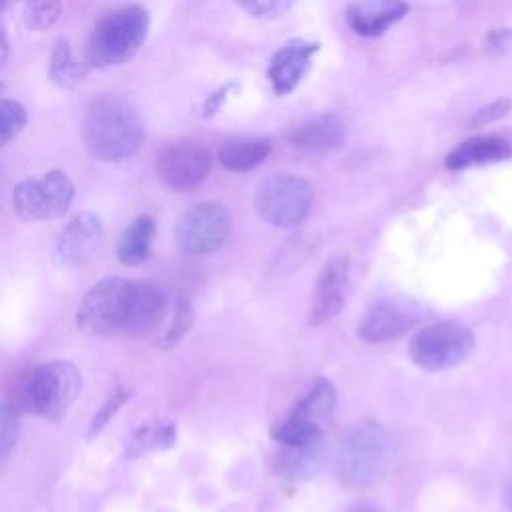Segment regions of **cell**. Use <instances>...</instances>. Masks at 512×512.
Returning <instances> with one entry per match:
<instances>
[{"instance_id": "1", "label": "cell", "mask_w": 512, "mask_h": 512, "mask_svg": "<svg viewBox=\"0 0 512 512\" xmlns=\"http://www.w3.org/2000/svg\"><path fill=\"white\" fill-rule=\"evenodd\" d=\"M164 318L162 290L150 280L102 278L80 300L76 324L84 332L142 336Z\"/></svg>"}, {"instance_id": "2", "label": "cell", "mask_w": 512, "mask_h": 512, "mask_svg": "<svg viewBox=\"0 0 512 512\" xmlns=\"http://www.w3.org/2000/svg\"><path fill=\"white\" fill-rule=\"evenodd\" d=\"M144 140V124L136 110L120 98L96 100L84 122V142L90 154L104 162L130 158Z\"/></svg>"}, {"instance_id": "3", "label": "cell", "mask_w": 512, "mask_h": 512, "mask_svg": "<svg viewBox=\"0 0 512 512\" xmlns=\"http://www.w3.org/2000/svg\"><path fill=\"white\" fill-rule=\"evenodd\" d=\"M82 388L80 370L68 360H54L32 370L22 382L18 402L24 410L60 420L74 404Z\"/></svg>"}, {"instance_id": "4", "label": "cell", "mask_w": 512, "mask_h": 512, "mask_svg": "<svg viewBox=\"0 0 512 512\" xmlns=\"http://www.w3.org/2000/svg\"><path fill=\"white\" fill-rule=\"evenodd\" d=\"M390 460V436L378 422L358 426L342 444L336 458V474L350 488L376 482Z\"/></svg>"}, {"instance_id": "5", "label": "cell", "mask_w": 512, "mask_h": 512, "mask_svg": "<svg viewBox=\"0 0 512 512\" xmlns=\"http://www.w3.org/2000/svg\"><path fill=\"white\" fill-rule=\"evenodd\" d=\"M146 32L148 12L140 6H126L108 14L90 36L88 62L100 68L126 62L142 46Z\"/></svg>"}, {"instance_id": "6", "label": "cell", "mask_w": 512, "mask_h": 512, "mask_svg": "<svg viewBox=\"0 0 512 512\" xmlns=\"http://www.w3.org/2000/svg\"><path fill=\"white\" fill-rule=\"evenodd\" d=\"M474 350L472 332L456 322H436L418 330L408 344L412 362L428 372L458 366Z\"/></svg>"}, {"instance_id": "7", "label": "cell", "mask_w": 512, "mask_h": 512, "mask_svg": "<svg viewBox=\"0 0 512 512\" xmlns=\"http://www.w3.org/2000/svg\"><path fill=\"white\" fill-rule=\"evenodd\" d=\"M72 198L74 184L60 170L26 178L16 184L12 192L14 212L26 222H44L64 216Z\"/></svg>"}, {"instance_id": "8", "label": "cell", "mask_w": 512, "mask_h": 512, "mask_svg": "<svg viewBox=\"0 0 512 512\" xmlns=\"http://www.w3.org/2000/svg\"><path fill=\"white\" fill-rule=\"evenodd\" d=\"M310 184L294 174H276L266 178L256 190L258 214L278 228L300 224L312 206Z\"/></svg>"}, {"instance_id": "9", "label": "cell", "mask_w": 512, "mask_h": 512, "mask_svg": "<svg viewBox=\"0 0 512 512\" xmlns=\"http://www.w3.org/2000/svg\"><path fill=\"white\" fill-rule=\"evenodd\" d=\"M230 234V214L222 204L202 202L188 208L176 222L178 246L194 256L216 252Z\"/></svg>"}, {"instance_id": "10", "label": "cell", "mask_w": 512, "mask_h": 512, "mask_svg": "<svg viewBox=\"0 0 512 512\" xmlns=\"http://www.w3.org/2000/svg\"><path fill=\"white\" fill-rule=\"evenodd\" d=\"M212 166L210 152L196 142H178L164 148L156 160V174L170 190H190L200 184Z\"/></svg>"}, {"instance_id": "11", "label": "cell", "mask_w": 512, "mask_h": 512, "mask_svg": "<svg viewBox=\"0 0 512 512\" xmlns=\"http://www.w3.org/2000/svg\"><path fill=\"white\" fill-rule=\"evenodd\" d=\"M102 238L104 228L100 218L92 212H80L66 224L56 246V256L64 266H82L98 252Z\"/></svg>"}, {"instance_id": "12", "label": "cell", "mask_w": 512, "mask_h": 512, "mask_svg": "<svg viewBox=\"0 0 512 512\" xmlns=\"http://www.w3.org/2000/svg\"><path fill=\"white\" fill-rule=\"evenodd\" d=\"M348 280V258L346 256H334L330 258L314 286V300L310 310V324L318 326L326 320L334 318L342 304H344V290Z\"/></svg>"}, {"instance_id": "13", "label": "cell", "mask_w": 512, "mask_h": 512, "mask_svg": "<svg viewBox=\"0 0 512 512\" xmlns=\"http://www.w3.org/2000/svg\"><path fill=\"white\" fill-rule=\"evenodd\" d=\"M416 322V316L396 302L380 300L370 306L358 322V336L364 342L380 344L404 336Z\"/></svg>"}, {"instance_id": "14", "label": "cell", "mask_w": 512, "mask_h": 512, "mask_svg": "<svg viewBox=\"0 0 512 512\" xmlns=\"http://www.w3.org/2000/svg\"><path fill=\"white\" fill-rule=\"evenodd\" d=\"M408 12L404 0H354L346 18L354 32L362 36H378L396 24Z\"/></svg>"}, {"instance_id": "15", "label": "cell", "mask_w": 512, "mask_h": 512, "mask_svg": "<svg viewBox=\"0 0 512 512\" xmlns=\"http://www.w3.org/2000/svg\"><path fill=\"white\" fill-rule=\"evenodd\" d=\"M316 44L290 42L282 46L270 62L268 76L276 94H288L304 76L310 64V56L316 52Z\"/></svg>"}, {"instance_id": "16", "label": "cell", "mask_w": 512, "mask_h": 512, "mask_svg": "<svg viewBox=\"0 0 512 512\" xmlns=\"http://www.w3.org/2000/svg\"><path fill=\"white\" fill-rule=\"evenodd\" d=\"M510 144L498 136H476L458 144L448 156L446 166L450 170H460L466 166L498 162L510 156Z\"/></svg>"}, {"instance_id": "17", "label": "cell", "mask_w": 512, "mask_h": 512, "mask_svg": "<svg viewBox=\"0 0 512 512\" xmlns=\"http://www.w3.org/2000/svg\"><path fill=\"white\" fill-rule=\"evenodd\" d=\"M324 460V436L308 444L284 446L276 456V470L290 480H306L318 472Z\"/></svg>"}, {"instance_id": "18", "label": "cell", "mask_w": 512, "mask_h": 512, "mask_svg": "<svg viewBox=\"0 0 512 512\" xmlns=\"http://www.w3.org/2000/svg\"><path fill=\"white\" fill-rule=\"evenodd\" d=\"M344 138V126L334 116H318L300 124L290 140L296 148L308 152H328L336 148Z\"/></svg>"}, {"instance_id": "19", "label": "cell", "mask_w": 512, "mask_h": 512, "mask_svg": "<svg viewBox=\"0 0 512 512\" xmlns=\"http://www.w3.org/2000/svg\"><path fill=\"white\" fill-rule=\"evenodd\" d=\"M156 232V224L150 216H140L136 218L120 236L118 246H116V254L118 260L126 266H138L142 264L148 254H150V246H152V238Z\"/></svg>"}, {"instance_id": "20", "label": "cell", "mask_w": 512, "mask_h": 512, "mask_svg": "<svg viewBox=\"0 0 512 512\" xmlns=\"http://www.w3.org/2000/svg\"><path fill=\"white\" fill-rule=\"evenodd\" d=\"M268 154H270L268 140H234V142H226L220 148L218 160L224 168L232 172H246L256 168Z\"/></svg>"}, {"instance_id": "21", "label": "cell", "mask_w": 512, "mask_h": 512, "mask_svg": "<svg viewBox=\"0 0 512 512\" xmlns=\"http://www.w3.org/2000/svg\"><path fill=\"white\" fill-rule=\"evenodd\" d=\"M270 436L280 442L282 446H298V444H308L312 440L322 438V430L316 424V420L304 418L296 412H290V416H286L284 420L276 422L270 428Z\"/></svg>"}, {"instance_id": "22", "label": "cell", "mask_w": 512, "mask_h": 512, "mask_svg": "<svg viewBox=\"0 0 512 512\" xmlns=\"http://www.w3.org/2000/svg\"><path fill=\"white\" fill-rule=\"evenodd\" d=\"M336 404V392H334V386L324 380V378H318L308 390L306 394L296 402L294 410L296 414L304 416V418H310V420H318L322 416H326Z\"/></svg>"}, {"instance_id": "23", "label": "cell", "mask_w": 512, "mask_h": 512, "mask_svg": "<svg viewBox=\"0 0 512 512\" xmlns=\"http://www.w3.org/2000/svg\"><path fill=\"white\" fill-rule=\"evenodd\" d=\"M84 74H86V66L76 62L72 58V50H70L68 42L60 40L54 46L52 62H50V78H52V82H56L62 88H72L78 82H82Z\"/></svg>"}, {"instance_id": "24", "label": "cell", "mask_w": 512, "mask_h": 512, "mask_svg": "<svg viewBox=\"0 0 512 512\" xmlns=\"http://www.w3.org/2000/svg\"><path fill=\"white\" fill-rule=\"evenodd\" d=\"M174 442V428L172 424H144L132 438L130 446L126 448V456L130 458L142 456L148 450L166 448Z\"/></svg>"}, {"instance_id": "25", "label": "cell", "mask_w": 512, "mask_h": 512, "mask_svg": "<svg viewBox=\"0 0 512 512\" xmlns=\"http://www.w3.org/2000/svg\"><path fill=\"white\" fill-rule=\"evenodd\" d=\"M22 16L28 28L48 30L60 16V0H22Z\"/></svg>"}, {"instance_id": "26", "label": "cell", "mask_w": 512, "mask_h": 512, "mask_svg": "<svg viewBox=\"0 0 512 512\" xmlns=\"http://www.w3.org/2000/svg\"><path fill=\"white\" fill-rule=\"evenodd\" d=\"M26 110L16 100H0V148L14 140L26 126Z\"/></svg>"}, {"instance_id": "27", "label": "cell", "mask_w": 512, "mask_h": 512, "mask_svg": "<svg viewBox=\"0 0 512 512\" xmlns=\"http://www.w3.org/2000/svg\"><path fill=\"white\" fill-rule=\"evenodd\" d=\"M18 422L12 408L0 404V458H4L16 444Z\"/></svg>"}, {"instance_id": "28", "label": "cell", "mask_w": 512, "mask_h": 512, "mask_svg": "<svg viewBox=\"0 0 512 512\" xmlns=\"http://www.w3.org/2000/svg\"><path fill=\"white\" fill-rule=\"evenodd\" d=\"M246 12L262 18H276L284 14L294 0H236Z\"/></svg>"}, {"instance_id": "29", "label": "cell", "mask_w": 512, "mask_h": 512, "mask_svg": "<svg viewBox=\"0 0 512 512\" xmlns=\"http://www.w3.org/2000/svg\"><path fill=\"white\" fill-rule=\"evenodd\" d=\"M128 396H130V392H126V390H114L108 396V400L102 404V408L96 412V416L90 422V436L96 434L102 426H106V422L118 412V408L128 400Z\"/></svg>"}, {"instance_id": "30", "label": "cell", "mask_w": 512, "mask_h": 512, "mask_svg": "<svg viewBox=\"0 0 512 512\" xmlns=\"http://www.w3.org/2000/svg\"><path fill=\"white\" fill-rule=\"evenodd\" d=\"M510 106H512L510 100H496V102H492V104L480 108V110L474 114L472 124H474V126H486V124H490V122L502 118V116L510 110Z\"/></svg>"}, {"instance_id": "31", "label": "cell", "mask_w": 512, "mask_h": 512, "mask_svg": "<svg viewBox=\"0 0 512 512\" xmlns=\"http://www.w3.org/2000/svg\"><path fill=\"white\" fill-rule=\"evenodd\" d=\"M188 324H190V308H188V306H180V310H178V320L174 322V330L170 332L168 340H176V338L188 328Z\"/></svg>"}, {"instance_id": "32", "label": "cell", "mask_w": 512, "mask_h": 512, "mask_svg": "<svg viewBox=\"0 0 512 512\" xmlns=\"http://www.w3.org/2000/svg\"><path fill=\"white\" fill-rule=\"evenodd\" d=\"M6 60H8V40H6V34L2 30V26H0V68L6 64Z\"/></svg>"}, {"instance_id": "33", "label": "cell", "mask_w": 512, "mask_h": 512, "mask_svg": "<svg viewBox=\"0 0 512 512\" xmlns=\"http://www.w3.org/2000/svg\"><path fill=\"white\" fill-rule=\"evenodd\" d=\"M346 512H380V510H376L374 506H368V504H356V506L348 508Z\"/></svg>"}, {"instance_id": "34", "label": "cell", "mask_w": 512, "mask_h": 512, "mask_svg": "<svg viewBox=\"0 0 512 512\" xmlns=\"http://www.w3.org/2000/svg\"><path fill=\"white\" fill-rule=\"evenodd\" d=\"M506 500H508V504H510V508H512V480H510V484H508V492H506Z\"/></svg>"}, {"instance_id": "35", "label": "cell", "mask_w": 512, "mask_h": 512, "mask_svg": "<svg viewBox=\"0 0 512 512\" xmlns=\"http://www.w3.org/2000/svg\"><path fill=\"white\" fill-rule=\"evenodd\" d=\"M6 4H8V0H0V12L4 10V6H6Z\"/></svg>"}]
</instances>
